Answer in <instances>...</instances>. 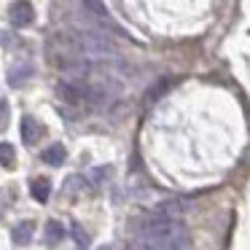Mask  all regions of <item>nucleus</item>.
I'll list each match as a JSON object with an SVG mask.
<instances>
[{
    "instance_id": "f257e3e1",
    "label": "nucleus",
    "mask_w": 250,
    "mask_h": 250,
    "mask_svg": "<svg viewBox=\"0 0 250 250\" xmlns=\"http://www.w3.org/2000/svg\"><path fill=\"white\" fill-rule=\"evenodd\" d=\"M143 239H148L153 250H188V229L183 221H151Z\"/></svg>"
},
{
    "instance_id": "f03ea898",
    "label": "nucleus",
    "mask_w": 250,
    "mask_h": 250,
    "mask_svg": "<svg viewBox=\"0 0 250 250\" xmlns=\"http://www.w3.org/2000/svg\"><path fill=\"white\" fill-rule=\"evenodd\" d=\"M78 41H81V54L83 57H108L113 54V41H110L108 33L103 30H81L78 33Z\"/></svg>"
},
{
    "instance_id": "7ed1b4c3",
    "label": "nucleus",
    "mask_w": 250,
    "mask_h": 250,
    "mask_svg": "<svg viewBox=\"0 0 250 250\" xmlns=\"http://www.w3.org/2000/svg\"><path fill=\"white\" fill-rule=\"evenodd\" d=\"M57 97L67 105H83L89 100V81L60 78V81H57Z\"/></svg>"
},
{
    "instance_id": "20e7f679",
    "label": "nucleus",
    "mask_w": 250,
    "mask_h": 250,
    "mask_svg": "<svg viewBox=\"0 0 250 250\" xmlns=\"http://www.w3.org/2000/svg\"><path fill=\"white\" fill-rule=\"evenodd\" d=\"M180 212H183V207L178 199H164L153 207L151 221H180Z\"/></svg>"
},
{
    "instance_id": "39448f33",
    "label": "nucleus",
    "mask_w": 250,
    "mask_h": 250,
    "mask_svg": "<svg viewBox=\"0 0 250 250\" xmlns=\"http://www.w3.org/2000/svg\"><path fill=\"white\" fill-rule=\"evenodd\" d=\"M11 24L14 27H30L33 24V19H35V11H33V6H30L27 0H22V3H11Z\"/></svg>"
},
{
    "instance_id": "423d86ee",
    "label": "nucleus",
    "mask_w": 250,
    "mask_h": 250,
    "mask_svg": "<svg viewBox=\"0 0 250 250\" xmlns=\"http://www.w3.org/2000/svg\"><path fill=\"white\" fill-rule=\"evenodd\" d=\"M19 135H22V143L35 146L38 137H41V124L33 119V116H22V121H19Z\"/></svg>"
},
{
    "instance_id": "0eeeda50",
    "label": "nucleus",
    "mask_w": 250,
    "mask_h": 250,
    "mask_svg": "<svg viewBox=\"0 0 250 250\" xmlns=\"http://www.w3.org/2000/svg\"><path fill=\"white\" fill-rule=\"evenodd\" d=\"M65 159H67V151H65V146H62V143H51V146L43 151V162L51 164V167L65 164Z\"/></svg>"
},
{
    "instance_id": "6e6552de",
    "label": "nucleus",
    "mask_w": 250,
    "mask_h": 250,
    "mask_svg": "<svg viewBox=\"0 0 250 250\" xmlns=\"http://www.w3.org/2000/svg\"><path fill=\"white\" fill-rule=\"evenodd\" d=\"M30 194H33V199L35 202H49V196H51V183H49V178H35L33 180V186H30Z\"/></svg>"
},
{
    "instance_id": "1a4fd4ad",
    "label": "nucleus",
    "mask_w": 250,
    "mask_h": 250,
    "mask_svg": "<svg viewBox=\"0 0 250 250\" xmlns=\"http://www.w3.org/2000/svg\"><path fill=\"white\" fill-rule=\"evenodd\" d=\"M30 76H33V65H30V62H24L22 67H14V70L8 73V78H11V86H22V83L27 81Z\"/></svg>"
},
{
    "instance_id": "9d476101",
    "label": "nucleus",
    "mask_w": 250,
    "mask_h": 250,
    "mask_svg": "<svg viewBox=\"0 0 250 250\" xmlns=\"http://www.w3.org/2000/svg\"><path fill=\"white\" fill-rule=\"evenodd\" d=\"M11 237H14V242H17V245H27L30 239H33V223H30V221L19 223V226L14 229Z\"/></svg>"
},
{
    "instance_id": "9b49d317",
    "label": "nucleus",
    "mask_w": 250,
    "mask_h": 250,
    "mask_svg": "<svg viewBox=\"0 0 250 250\" xmlns=\"http://www.w3.org/2000/svg\"><path fill=\"white\" fill-rule=\"evenodd\" d=\"M169 83H172L169 78H159V81H156V83H153V86L146 92V103H156V100H159V97H162V94L169 89Z\"/></svg>"
},
{
    "instance_id": "f8f14e48",
    "label": "nucleus",
    "mask_w": 250,
    "mask_h": 250,
    "mask_svg": "<svg viewBox=\"0 0 250 250\" xmlns=\"http://www.w3.org/2000/svg\"><path fill=\"white\" fill-rule=\"evenodd\" d=\"M62 237H65V226H62L60 221H49V223H46V239H49L51 245L60 242Z\"/></svg>"
},
{
    "instance_id": "ddd939ff",
    "label": "nucleus",
    "mask_w": 250,
    "mask_h": 250,
    "mask_svg": "<svg viewBox=\"0 0 250 250\" xmlns=\"http://www.w3.org/2000/svg\"><path fill=\"white\" fill-rule=\"evenodd\" d=\"M14 162H17L14 146L11 143H0V164H3V167H14Z\"/></svg>"
},
{
    "instance_id": "4468645a",
    "label": "nucleus",
    "mask_w": 250,
    "mask_h": 250,
    "mask_svg": "<svg viewBox=\"0 0 250 250\" xmlns=\"http://www.w3.org/2000/svg\"><path fill=\"white\" fill-rule=\"evenodd\" d=\"M81 8H83V11H92L89 17H94V19H103V17H105V6L92 3V0H89V3H81Z\"/></svg>"
},
{
    "instance_id": "2eb2a0df",
    "label": "nucleus",
    "mask_w": 250,
    "mask_h": 250,
    "mask_svg": "<svg viewBox=\"0 0 250 250\" xmlns=\"http://www.w3.org/2000/svg\"><path fill=\"white\" fill-rule=\"evenodd\" d=\"M6 119H8V103L6 100H0V129L6 126Z\"/></svg>"
},
{
    "instance_id": "dca6fc26",
    "label": "nucleus",
    "mask_w": 250,
    "mask_h": 250,
    "mask_svg": "<svg viewBox=\"0 0 250 250\" xmlns=\"http://www.w3.org/2000/svg\"><path fill=\"white\" fill-rule=\"evenodd\" d=\"M97 250H110V248H108V245H103V248H97Z\"/></svg>"
}]
</instances>
